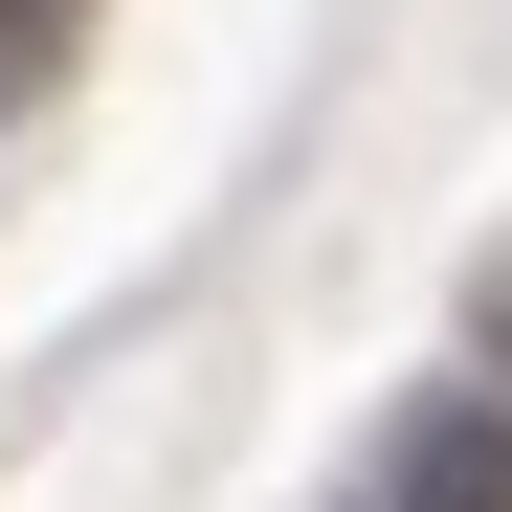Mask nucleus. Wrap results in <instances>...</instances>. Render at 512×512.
<instances>
[{
	"mask_svg": "<svg viewBox=\"0 0 512 512\" xmlns=\"http://www.w3.org/2000/svg\"><path fill=\"white\" fill-rule=\"evenodd\" d=\"M334 512H512V379H423L379 446H357Z\"/></svg>",
	"mask_w": 512,
	"mask_h": 512,
	"instance_id": "1",
	"label": "nucleus"
},
{
	"mask_svg": "<svg viewBox=\"0 0 512 512\" xmlns=\"http://www.w3.org/2000/svg\"><path fill=\"white\" fill-rule=\"evenodd\" d=\"M67 45H90V0H0V90H45Z\"/></svg>",
	"mask_w": 512,
	"mask_h": 512,
	"instance_id": "2",
	"label": "nucleus"
},
{
	"mask_svg": "<svg viewBox=\"0 0 512 512\" xmlns=\"http://www.w3.org/2000/svg\"><path fill=\"white\" fill-rule=\"evenodd\" d=\"M490 379H512V290H490Z\"/></svg>",
	"mask_w": 512,
	"mask_h": 512,
	"instance_id": "3",
	"label": "nucleus"
}]
</instances>
